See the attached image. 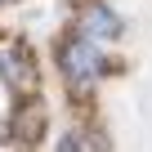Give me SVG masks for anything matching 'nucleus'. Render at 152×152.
<instances>
[{"label":"nucleus","mask_w":152,"mask_h":152,"mask_svg":"<svg viewBox=\"0 0 152 152\" xmlns=\"http://www.w3.org/2000/svg\"><path fill=\"white\" fill-rule=\"evenodd\" d=\"M58 152H103V139L90 134V130H72V134H63Z\"/></svg>","instance_id":"39448f33"},{"label":"nucleus","mask_w":152,"mask_h":152,"mask_svg":"<svg viewBox=\"0 0 152 152\" xmlns=\"http://www.w3.org/2000/svg\"><path fill=\"white\" fill-rule=\"evenodd\" d=\"M0 72H5V81H9L14 90H31V85H36V67H31L27 45H14V49L0 54Z\"/></svg>","instance_id":"7ed1b4c3"},{"label":"nucleus","mask_w":152,"mask_h":152,"mask_svg":"<svg viewBox=\"0 0 152 152\" xmlns=\"http://www.w3.org/2000/svg\"><path fill=\"white\" fill-rule=\"evenodd\" d=\"M81 31L90 40H116L121 36V18L103 5V0H94V5H85V14H81Z\"/></svg>","instance_id":"f03ea898"},{"label":"nucleus","mask_w":152,"mask_h":152,"mask_svg":"<svg viewBox=\"0 0 152 152\" xmlns=\"http://www.w3.org/2000/svg\"><path fill=\"white\" fill-rule=\"evenodd\" d=\"M58 67H63V76H67L72 90H85V85H94L99 76H103V54H99L94 40L81 31V36H67V40L58 45Z\"/></svg>","instance_id":"f257e3e1"},{"label":"nucleus","mask_w":152,"mask_h":152,"mask_svg":"<svg viewBox=\"0 0 152 152\" xmlns=\"http://www.w3.org/2000/svg\"><path fill=\"white\" fill-rule=\"evenodd\" d=\"M40 125H45V112H40V103H27V107H18V121H14V134H18L23 143H36Z\"/></svg>","instance_id":"20e7f679"},{"label":"nucleus","mask_w":152,"mask_h":152,"mask_svg":"<svg viewBox=\"0 0 152 152\" xmlns=\"http://www.w3.org/2000/svg\"><path fill=\"white\" fill-rule=\"evenodd\" d=\"M0 5H5V0H0Z\"/></svg>","instance_id":"423d86ee"}]
</instances>
